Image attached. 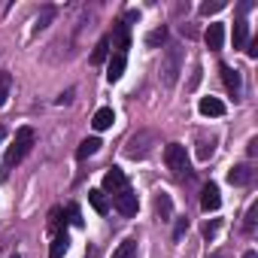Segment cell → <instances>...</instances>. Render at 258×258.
<instances>
[{
  "instance_id": "7",
  "label": "cell",
  "mask_w": 258,
  "mask_h": 258,
  "mask_svg": "<svg viewBox=\"0 0 258 258\" xmlns=\"http://www.w3.org/2000/svg\"><path fill=\"white\" fill-rule=\"evenodd\" d=\"M222 82H225V88H228L234 97H240V88H243V82H240V73H237L231 64H222Z\"/></svg>"
},
{
  "instance_id": "6",
  "label": "cell",
  "mask_w": 258,
  "mask_h": 258,
  "mask_svg": "<svg viewBox=\"0 0 258 258\" xmlns=\"http://www.w3.org/2000/svg\"><path fill=\"white\" fill-rule=\"evenodd\" d=\"M121 188H124V170H121V167H109V170L103 173V191L118 195Z\"/></svg>"
},
{
  "instance_id": "16",
  "label": "cell",
  "mask_w": 258,
  "mask_h": 258,
  "mask_svg": "<svg viewBox=\"0 0 258 258\" xmlns=\"http://www.w3.org/2000/svg\"><path fill=\"white\" fill-rule=\"evenodd\" d=\"M109 37H100L97 40V46H94V52H91V64H103L106 61V55H109Z\"/></svg>"
},
{
  "instance_id": "22",
  "label": "cell",
  "mask_w": 258,
  "mask_h": 258,
  "mask_svg": "<svg viewBox=\"0 0 258 258\" xmlns=\"http://www.w3.org/2000/svg\"><path fill=\"white\" fill-rule=\"evenodd\" d=\"M213 152H216V140H210V143L204 140V143H201V149H198V158H201V161H210V155H213Z\"/></svg>"
},
{
  "instance_id": "35",
  "label": "cell",
  "mask_w": 258,
  "mask_h": 258,
  "mask_svg": "<svg viewBox=\"0 0 258 258\" xmlns=\"http://www.w3.org/2000/svg\"><path fill=\"white\" fill-rule=\"evenodd\" d=\"M243 258H258V255H255V252H246V255H243Z\"/></svg>"
},
{
  "instance_id": "12",
  "label": "cell",
  "mask_w": 258,
  "mask_h": 258,
  "mask_svg": "<svg viewBox=\"0 0 258 258\" xmlns=\"http://www.w3.org/2000/svg\"><path fill=\"white\" fill-rule=\"evenodd\" d=\"M249 179H252L249 164H237V167H231V170H228V182H231V185H246Z\"/></svg>"
},
{
  "instance_id": "8",
  "label": "cell",
  "mask_w": 258,
  "mask_h": 258,
  "mask_svg": "<svg viewBox=\"0 0 258 258\" xmlns=\"http://www.w3.org/2000/svg\"><path fill=\"white\" fill-rule=\"evenodd\" d=\"M198 109H201V115H207V118H219V115H225V103H222L219 97H201Z\"/></svg>"
},
{
  "instance_id": "18",
  "label": "cell",
  "mask_w": 258,
  "mask_h": 258,
  "mask_svg": "<svg viewBox=\"0 0 258 258\" xmlns=\"http://www.w3.org/2000/svg\"><path fill=\"white\" fill-rule=\"evenodd\" d=\"M97 149H100V140H97V137H88V140H82V143H79L76 158H88V155H94Z\"/></svg>"
},
{
  "instance_id": "9",
  "label": "cell",
  "mask_w": 258,
  "mask_h": 258,
  "mask_svg": "<svg viewBox=\"0 0 258 258\" xmlns=\"http://www.w3.org/2000/svg\"><path fill=\"white\" fill-rule=\"evenodd\" d=\"M204 40H207V46H210L213 52H219V49H222V43H225V25L213 22V25L207 28V34H204Z\"/></svg>"
},
{
  "instance_id": "27",
  "label": "cell",
  "mask_w": 258,
  "mask_h": 258,
  "mask_svg": "<svg viewBox=\"0 0 258 258\" xmlns=\"http://www.w3.org/2000/svg\"><path fill=\"white\" fill-rule=\"evenodd\" d=\"M185 231H188V219H185V216H182V219H176V228H173V237H176V240H179V237H182V234H185Z\"/></svg>"
},
{
  "instance_id": "20",
  "label": "cell",
  "mask_w": 258,
  "mask_h": 258,
  "mask_svg": "<svg viewBox=\"0 0 258 258\" xmlns=\"http://www.w3.org/2000/svg\"><path fill=\"white\" fill-rule=\"evenodd\" d=\"M115 46L121 49V55H124L127 46H131V37H127V25L124 22H118V28H115Z\"/></svg>"
},
{
  "instance_id": "11",
  "label": "cell",
  "mask_w": 258,
  "mask_h": 258,
  "mask_svg": "<svg viewBox=\"0 0 258 258\" xmlns=\"http://www.w3.org/2000/svg\"><path fill=\"white\" fill-rule=\"evenodd\" d=\"M124 64H127V61H124V55H121V52H115V55H112V61H109V67H106V79H109V82H118V79H121V73H124Z\"/></svg>"
},
{
  "instance_id": "34",
  "label": "cell",
  "mask_w": 258,
  "mask_h": 258,
  "mask_svg": "<svg viewBox=\"0 0 258 258\" xmlns=\"http://www.w3.org/2000/svg\"><path fill=\"white\" fill-rule=\"evenodd\" d=\"M249 155H258V140H255V137L249 140Z\"/></svg>"
},
{
  "instance_id": "30",
  "label": "cell",
  "mask_w": 258,
  "mask_h": 258,
  "mask_svg": "<svg viewBox=\"0 0 258 258\" xmlns=\"http://www.w3.org/2000/svg\"><path fill=\"white\" fill-rule=\"evenodd\" d=\"M52 16H55V13H52V10H46V13H43V16L37 19V31H40V28H46V22H49Z\"/></svg>"
},
{
  "instance_id": "28",
  "label": "cell",
  "mask_w": 258,
  "mask_h": 258,
  "mask_svg": "<svg viewBox=\"0 0 258 258\" xmlns=\"http://www.w3.org/2000/svg\"><path fill=\"white\" fill-rule=\"evenodd\" d=\"M216 231H219V219H213V222H207L204 225V237L210 240V237H216Z\"/></svg>"
},
{
  "instance_id": "31",
  "label": "cell",
  "mask_w": 258,
  "mask_h": 258,
  "mask_svg": "<svg viewBox=\"0 0 258 258\" xmlns=\"http://www.w3.org/2000/svg\"><path fill=\"white\" fill-rule=\"evenodd\" d=\"M246 55H249V58H258V40H252V43H249V49H246Z\"/></svg>"
},
{
  "instance_id": "32",
  "label": "cell",
  "mask_w": 258,
  "mask_h": 258,
  "mask_svg": "<svg viewBox=\"0 0 258 258\" xmlns=\"http://www.w3.org/2000/svg\"><path fill=\"white\" fill-rule=\"evenodd\" d=\"M201 73H204V70H201V67H195V73H191V82H188V88H195V85L201 82Z\"/></svg>"
},
{
  "instance_id": "33",
  "label": "cell",
  "mask_w": 258,
  "mask_h": 258,
  "mask_svg": "<svg viewBox=\"0 0 258 258\" xmlns=\"http://www.w3.org/2000/svg\"><path fill=\"white\" fill-rule=\"evenodd\" d=\"M70 100H73V88H70V91H64V94L58 97V103H70Z\"/></svg>"
},
{
  "instance_id": "13",
  "label": "cell",
  "mask_w": 258,
  "mask_h": 258,
  "mask_svg": "<svg viewBox=\"0 0 258 258\" xmlns=\"http://www.w3.org/2000/svg\"><path fill=\"white\" fill-rule=\"evenodd\" d=\"M155 213H158V219L161 222H170V216H173V201H170V195H158L155 198Z\"/></svg>"
},
{
  "instance_id": "23",
  "label": "cell",
  "mask_w": 258,
  "mask_h": 258,
  "mask_svg": "<svg viewBox=\"0 0 258 258\" xmlns=\"http://www.w3.org/2000/svg\"><path fill=\"white\" fill-rule=\"evenodd\" d=\"M164 40H167V31L158 28V31H152V34L146 37V46H158V43H164Z\"/></svg>"
},
{
  "instance_id": "21",
  "label": "cell",
  "mask_w": 258,
  "mask_h": 258,
  "mask_svg": "<svg viewBox=\"0 0 258 258\" xmlns=\"http://www.w3.org/2000/svg\"><path fill=\"white\" fill-rule=\"evenodd\" d=\"M10 85H13V76L10 73H0V106H4L7 97H10Z\"/></svg>"
},
{
  "instance_id": "17",
  "label": "cell",
  "mask_w": 258,
  "mask_h": 258,
  "mask_svg": "<svg viewBox=\"0 0 258 258\" xmlns=\"http://www.w3.org/2000/svg\"><path fill=\"white\" fill-rule=\"evenodd\" d=\"M246 40H249V25L240 19V22L234 25V49H243V46H246Z\"/></svg>"
},
{
  "instance_id": "24",
  "label": "cell",
  "mask_w": 258,
  "mask_h": 258,
  "mask_svg": "<svg viewBox=\"0 0 258 258\" xmlns=\"http://www.w3.org/2000/svg\"><path fill=\"white\" fill-rule=\"evenodd\" d=\"M61 216H64L61 207H55V210L49 213V231H58V228H61Z\"/></svg>"
},
{
  "instance_id": "26",
  "label": "cell",
  "mask_w": 258,
  "mask_h": 258,
  "mask_svg": "<svg viewBox=\"0 0 258 258\" xmlns=\"http://www.w3.org/2000/svg\"><path fill=\"white\" fill-rule=\"evenodd\" d=\"M255 216H258V204H252V207H249V213H246V231H252V228H255Z\"/></svg>"
},
{
  "instance_id": "19",
  "label": "cell",
  "mask_w": 258,
  "mask_h": 258,
  "mask_svg": "<svg viewBox=\"0 0 258 258\" xmlns=\"http://www.w3.org/2000/svg\"><path fill=\"white\" fill-rule=\"evenodd\" d=\"M88 204H91L100 216L109 210V201H106V198H103V191H97V188H94V191H88Z\"/></svg>"
},
{
  "instance_id": "10",
  "label": "cell",
  "mask_w": 258,
  "mask_h": 258,
  "mask_svg": "<svg viewBox=\"0 0 258 258\" xmlns=\"http://www.w3.org/2000/svg\"><path fill=\"white\" fill-rule=\"evenodd\" d=\"M112 121H115V112H112L109 106L97 109V112H94V118H91V124H94V131H106V127H112Z\"/></svg>"
},
{
  "instance_id": "1",
  "label": "cell",
  "mask_w": 258,
  "mask_h": 258,
  "mask_svg": "<svg viewBox=\"0 0 258 258\" xmlns=\"http://www.w3.org/2000/svg\"><path fill=\"white\" fill-rule=\"evenodd\" d=\"M31 146H34V127H19V131H16V140H13V146H10V152H7V167L19 164V161L31 152Z\"/></svg>"
},
{
  "instance_id": "29",
  "label": "cell",
  "mask_w": 258,
  "mask_h": 258,
  "mask_svg": "<svg viewBox=\"0 0 258 258\" xmlns=\"http://www.w3.org/2000/svg\"><path fill=\"white\" fill-rule=\"evenodd\" d=\"M67 213H70V222H73V225H82V219H79V207H73V204H70V207H67Z\"/></svg>"
},
{
  "instance_id": "36",
  "label": "cell",
  "mask_w": 258,
  "mask_h": 258,
  "mask_svg": "<svg viewBox=\"0 0 258 258\" xmlns=\"http://www.w3.org/2000/svg\"><path fill=\"white\" fill-rule=\"evenodd\" d=\"M13 258H19V255H13Z\"/></svg>"
},
{
  "instance_id": "3",
  "label": "cell",
  "mask_w": 258,
  "mask_h": 258,
  "mask_svg": "<svg viewBox=\"0 0 258 258\" xmlns=\"http://www.w3.org/2000/svg\"><path fill=\"white\" fill-rule=\"evenodd\" d=\"M179 67H182V49H179V46H167L164 64H161V73H164L161 79H164V85H176Z\"/></svg>"
},
{
  "instance_id": "2",
  "label": "cell",
  "mask_w": 258,
  "mask_h": 258,
  "mask_svg": "<svg viewBox=\"0 0 258 258\" xmlns=\"http://www.w3.org/2000/svg\"><path fill=\"white\" fill-rule=\"evenodd\" d=\"M164 161H167V167L173 170V176H185V173H188V152H185L182 143H170V146L164 149Z\"/></svg>"
},
{
  "instance_id": "4",
  "label": "cell",
  "mask_w": 258,
  "mask_h": 258,
  "mask_svg": "<svg viewBox=\"0 0 258 258\" xmlns=\"http://www.w3.org/2000/svg\"><path fill=\"white\" fill-rule=\"evenodd\" d=\"M222 207V198H219V185L216 182H207L204 191H201V210L204 213H216Z\"/></svg>"
},
{
  "instance_id": "15",
  "label": "cell",
  "mask_w": 258,
  "mask_h": 258,
  "mask_svg": "<svg viewBox=\"0 0 258 258\" xmlns=\"http://www.w3.org/2000/svg\"><path fill=\"white\" fill-rule=\"evenodd\" d=\"M67 246H70V237H67V234H55V240H52V246H49V258H64Z\"/></svg>"
},
{
  "instance_id": "5",
  "label": "cell",
  "mask_w": 258,
  "mask_h": 258,
  "mask_svg": "<svg viewBox=\"0 0 258 258\" xmlns=\"http://www.w3.org/2000/svg\"><path fill=\"white\" fill-rule=\"evenodd\" d=\"M115 210H118L121 216H137V195H134L131 188H121V191L115 195Z\"/></svg>"
},
{
  "instance_id": "14",
  "label": "cell",
  "mask_w": 258,
  "mask_h": 258,
  "mask_svg": "<svg viewBox=\"0 0 258 258\" xmlns=\"http://www.w3.org/2000/svg\"><path fill=\"white\" fill-rule=\"evenodd\" d=\"M112 258H137V240L134 237H127L118 243V249L112 252Z\"/></svg>"
},
{
  "instance_id": "25",
  "label": "cell",
  "mask_w": 258,
  "mask_h": 258,
  "mask_svg": "<svg viewBox=\"0 0 258 258\" xmlns=\"http://www.w3.org/2000/svg\"><path fill=\"white\" fill-rule=\"evenodd\" d=\"M225 7V0H213V4H201V16H213Z\"/></svg>"
}]
</instances>
